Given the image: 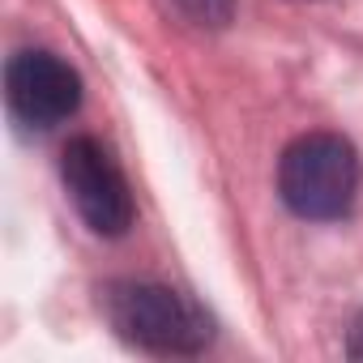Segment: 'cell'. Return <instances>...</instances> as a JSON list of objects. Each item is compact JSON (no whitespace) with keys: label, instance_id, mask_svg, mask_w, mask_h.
I'll return each mask as SVG.
<instances>
[{"label":"cell","instance_id":"1","mask_svg":"<svg viewBox=\"0 0 363 363\" xmlns=\"http://www.w3.org/2000/svg\"><path fill=\"white\" fill-rule=\"evenodd\" d=\"M359 154L337 133H303L278 158V197L295 218L337 223L359 197Z\"/></svg>","mask_w":363,"mask_h":363},{"label":"cell","instance_id":"2","mask_svg":"<svg viewBox=\"0 0 363 363\" xmlns=\"http://www.w3.org/2000/svg\"><path fill=\"white\" fill-rule=\"evenodd\" d=\"M111 329L150 354H201L214 342L210 316L162 282H111L103 291Z\"/></svg>","mask_w":363,"mask_h":363},{"label":"cell","instance_id":"3","mask_svg":"<svg viewBox=\"0 0 363 363\" xmlns=\"http://www.w3.org/2000/svg\"><path fill=\"white\" fill-rule=\"evenodd\" d=\"M60 179H65V193L77 206L82 223L94 235H124L133 227V193H128V179L120 171V162L111 158V150L94 137H73L60 150Z\"/></svg>","mask_w":363,"mask_h":363},{"label":"cell","instance_id":"4","mask_svg":"<svg viewBox=\"0 0 363 363\" xmlns=\"http://www.w3.org/2000/svg\"><path fill=\"white\" fill-rule=\"evenodd\" d=\"M5 99L9 111L30 128H56L65 124L82 103V77L43 48H26L5 69Z\"/></svg>","mask_w":363,"mask_h":363},{"label":"cell","instance_id":"5","mask_svg":"<svg viewBox=\"0 0 363 363\" xmlns=\"http://www.w3.org/2000/svg\"><path fill=\"white\" fill-rule=\"evenodd\" d=\"M167 5L184 26L197 30H223L235 18V0H167Z\"/></svg>","mask_w":363,"mask_h":363},{"label":"cell","instance_id":"6","mask_svg":"<svg viewBox=\"0 0 363 363\" xmlns=\"http://www.w3.org/2000/svg\"><path fill=\"white\" fill-rule=\"evenodd\" d=\"M350 354H354V359H363V316H359V325H354V337H350Z\"/></svg>","mask_w":363,"mask_h":363}]
</instances>
